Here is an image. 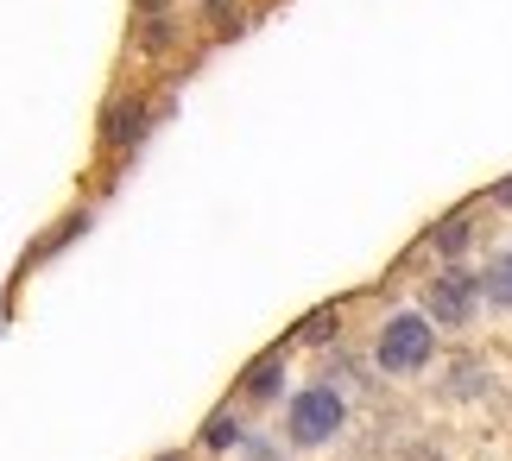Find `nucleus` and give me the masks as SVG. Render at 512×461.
<instances>
[{
  "instance_id": "nucleus-9",
  "label": "nucleus",
  "mask_w": 512,
  "mask_h": 461,
  "mask_svg": "<svg viewBox=\"0 0 512 461\" xmlns=\"http://www.w3.org/2000/svg\"><path fill=\"white\" fill-rule=\"evenodd\" d=\"M203 7H209V13H228V0H203Z\"/></svg>"
},
{
  "instance_id": "nucleus-3",
  "label": "nucleus",
  "mask_w": 512,
  "mask_h": 461,
  "mask_svg": "<svg viewBox=\"0 0 512 461\" xmlns=\"http://www.w3.org/2000/svg\"><path fill=\"white\" fill-rule=\"evenodd\" d=\"M475 310H481V291H475V278H462V272H443L437 285L424 291V323L430 329H468Z\"/></svg>"
},
{
  "instance_id": "nucleus-2",
  "label": "nucleus",
  "mask_w": 512,
  "mask_h": 461,
  "mask_svg": "<svg viewBox=\"0 0 512 461\" xmlns=\"http://www.w3.org/2000/svg\"><path fill=\"white\" fill-rule=\"evenodd\" d=\"M430 354H437V329H430L418 310H405V316H386V329H380V348H373V360H380V373H392V379H411V373H424V367H430Z\"/></svg>"
},
{
  "instance_id": "nucleus-5",
  "label": "nucleus",
  "mask_w": 512,
  "mask_h": 461,
  "mask_svg": "<svg viewBox=\"0 0 512 461\" xmlns=\"http://www.w3.org/2000/svg\"><path fill=\"white\" fill-rule=\"evenodd\" d=\"M285 386V354H266V360H253V373L241 379V392H247V405H272Z\"/></svg>"
},
{
  "instance_id": "nucleus-6",
  "label": "nucleus",
  "mask_w": 512,
  "mask_h": 461,
  "mask_svg": "<svg viewBox=\"0 0 512 461\" xmlns=\"http://www.w3.org/2000/svg\"><path fill=\"white\" fill-rule=\"evenodd\" d=\"M468 234H475V222H468V215H449V222H437L430 247H437L443 259H462V253H468Z\"/></svg>"
},
{
  "instance_id": "nucleus-4",
  "label": "nucleus",
  "mask_w": 512,
  "mask_h": 461,
  "mask_svg": "<svg viewBox=\"0 0 512 461\" xmlns=\"http://www.w3.org/2000/svg\"><path fill=\"white\" fill-rule=\"evenodd\" d=\"M494 310H512V247L500 253H487V266H481V285H475Z\"/></svg>"
},
{
  "instance_id": "nucleus-11",
  "label": "nucleus",
  "mask_w": 512,
  "mask_h": 461,
  "mask_svg": "<svg viewBox=\"0 0 512 461\" xmlns=\"http://www.w3.org/2000/svg\"><path fill=\"white\" fill-rule=\"evenodd\" d=\"M140 7H152V13H159V7H165V0H140Z\"/></svg>"
},
{
  "instance_id": "nucleus-8",
  "label": "nucleus",
  "mask_w": 512,
  "mask_h": 461,
  "mask_svg": "<svg viewBox=\"0 0 512 461\" xmlns=\"http://www.w3.org/2000/svg\"><path fill=\"white\" fill-rule=\"evenodd\" d=\"M247 461H285L279 449H266V443H253V436H247Z\"/></svg>"
},
{
  "instance_id": "nucleus-7",
  "label": "nucleus",
  "mask_w": 512,
  "mask_h": 461,
  "mask_svg": "<svg viewBox=\"0 0 512 461\" xmlns=\"http://www.w3.org/2000/svg\"><path fill=\"white\" fill-rule=\"evenodd\" d=\"M203 443H209L215 455H228V449H241V443H247V424H241V417H228V411H222V417H215V424L203 430Z\"/></svg>"
},
{
  "instance_id": "nucleus-1",
  "label": "nucleus",
  "mask_w": 512,
  "mask_h": 461,
  "mask_svg": "<svg viewBox=\"0 0 512 461\" xmlns=\"http://www.w3.org/2000/svg\"><path fill=\"white\" fill-rule=\"evenodd\" d=\"M348 424V398L336 386H304L298 398H291V411H285V436H291V449H329L342 436Z\"/></svg>"
},
{
  "instance_id": "nucleus-10",
  "label": "nucleus",
  "mask_w": 512,
  "mask_h": 461,
  "mask_svg": "<svg viewBox=\"0 0 512 461\" xmlns=\"http://www.w3.org/2000/svg\"><path fill=\"white\" fill-rule=\"evenodd\" d=\"M500 203H512V184H500Z\"/></svg>"
}]
</instances>
